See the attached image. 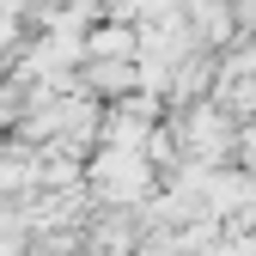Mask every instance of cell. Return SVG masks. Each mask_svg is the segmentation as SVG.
<instances>
[{
    "label": "cell",
    "mask_w": 256,
    "mask_h": 256,
    "mask_svg": "<svg viewBox=\"0 0 256 256\" xmlns=\"http://www.w3.org/2000/svg\"><path fill=\"white\" fill-rule=\"evenodd\" d=\"M86 189H92V202L98 208H146L158 189H165V177L152 171V158L146 152H98L86 165Z\"/></svg>",
    "instance_id": "cell-1"
},
{
    "label": "cell",
    "mask_w": 256,
    "mask_h": 256,
    "mask_svg": "<svg viewBox=\"0 0 256 256\" xmlns=\"http://www.w3.org/2000/svg\"><path fill=\"white\" fill-rule=\"evenodd\" d=\"M183 18H189V30H196V43L208 55H226V49L244 43V18H238L232 0H183Z\"/></svg>",
    "instance_id": "cell-2"
},
{
    "label": "cell",
    "mask_w": 256,
    "mask_h": 256,
    "mask_svg": "<svg viewBox=\"0 0 256 256\" xmlns=\"http://www.w3.org/2000/svg\"><path fill=\"white\" fill-rule=\"evenodd\" d=\"M86 61H140V30L116 24V18H98L86 30Z\"/></svg>",
    "instance_id": "cell-3"
},
{
    "label": "cell",
    "mask_w": 256,
    "mask_h": 256,
    "mask_svg": "<svg viewBox=\"0 0 256 256\" xmlns=\"http://www.w3.org/2000/svg\"><path fill=\"white\" fill-rule=\"evenodd\" d=\"M238 171H244V177H256V122H244V128H238Z\"/></svg>",
    "instance_id": "cell-4"
}]
</instances>
